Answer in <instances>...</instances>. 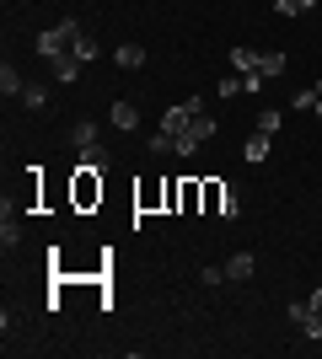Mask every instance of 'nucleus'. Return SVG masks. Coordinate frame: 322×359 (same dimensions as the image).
Wrapping results in <instances>:
<instances>
[{
	"mask_svg": "<svg viewBox=\"0 0 322 359\" xmlns=\"http://www.w3.org/2000/svg\"><path fill=\"white\" fill-rule=\"evenodd\" d=\"M317 97H322V81H317V86H307V91H295L290 107H317Z\"/></svg>",
	"mask_w": 322,
	"mask_h": 359,
	"instance_id": "nucleus-26",
	"label": "nucleus"
},
{
	"mask_svg": "<svg viewBox=\"0 0 322 359\" xmlns=\"http://www.w3.org/2000/svg\"><path fill=\"white\" fill-rule=\"evenodd\" d=\"M70 54H76L81 65H92V60H97V38H86V32H81L76 43H70Z\"/></svg>",
	"mask_w": 322,
	"mask_h": 359,
	"instance_id": "nucleus-13",
	"label": "nucleus"
},
{
	"mask_svg": "<svg viewBox=\"0 0 322 359\" xmlns=\"http://www.w3.org/2000/svg\"><path fill=\"white\" fill-rule=\"evenodd\" d=\"M269 145H274V135H263V129H253V135H247V145H242V156H247L253 166H258V161H269Z\"/></svg>",
	"mask_w": 322,
	"mask_h": 359,
	"instance_id": "nucleus-3",
	"label": "nucleus"
},
{
	"mask_svg": "<svg viewBox=\"0 0 322 359\" xmlns=\"http://www.w3.org/2000/svg\"><path fill=\"white\" fill-rule=\"evenodd\" d=\"M258 129H263V135H274V129H279V107H263V113H258Z\"/></svg>",
	"mask_w": 322,
	"mask_h": 359,
	"instance_id": "nucleus-27",
	"label": "nucleus"
},
{
	"mask_svg": "<svg viewBox=\"0 0 322 359\" xmlns=\"http://www.w3.org/2000/svg\"><path fill=\"white\" fill-rule=\"evenodd\" d=\"M253 269H258V263H253V252H231V257H226V279H236V285H247V279H253Z\"/></svg>",
	"mask_w": 322,
	"mask_h": 359,
	"instance_id": "nucleus-4",
	"label": "nucleus"
},
{
	"mask_svg": "<svg viewBox=\"0 0 322 359\" xmlns=\"http://www.w3.org/2000/svg\"><path fill=\"white\" fill-rule=\"evenodd\" d=\"M145 145H151V156H172V135H167V129H156Z\"/></svg>",
	"mask_w": 322,
	"mask_h": 359,
	"instance_id": "nucleus-25",
	"label": "nucleus"
},
{
	"mask_svg": "<svg viewBox=\"0 0 322 359\" xmlns=\"http://www.w3.org/2000/svg\"><path fill=\"white\" fill-rule=\"evenodd\" d=\"M311 311H322V290H317V295H311Z\"/></svg>",
	"mask_w": 322,
	"mask_h": 359,
	"instance_id": "nucleus-30",
	"label": "nucleus"
},
{
	"mask_svg": "<svg viewBox=\"0 0 322 359\" xmlns=\"http://www.w3.org/2000/svg\"><path fill=\"white\" fill-rule=\"evenodd\" d=\"M43 102H48V91H43V86H22V107H32V113H38Z\"/></svg>",
	"mask_w": 322,
	"mask_h": 359,
	"instance_id": "nucleus-24",
	"label": "nucleus"
},
{
	"mask_svg": "<svg viewBox=\"0 0 322 359\" xmlns=\"http://www.w3.org/2000/svg\"><path fill=\"white\" fill-rule=\"evenodd\" d=\"M113 60H119L123 70H140V65H145V48H140V43H119V48H113Z\"/></svg>",
	"mask_w": 322,
	"mask_h": 359,
	"instance_id": "nucleus-8",
	"label": "nucleus"
},
{
	"mask_svg": "<svg viewBox=\"0 0 322 359\" xmlns=\"http://www.w3.org/2000/svg\"><path fill=\"white\" fill-rule=\"evenodd\" d=\"M199 198H204V188H199V182H183V188H177V204H183V210H194Z\"/></svg>",
	"mask_w": 322,
	"mask_h": 359,
	"instance_id": "nucleus-22",
	"label": "nucleus"
},
{
	"mask_svg": "<svg viewBox=\"0 0 322 359\" xmlns=\"http://www.w3.org/2000/svg\"><path fill=\"white\" fill-rule=\"evenodd\" d=\"M107 118H113V129H140V107L135 102H113Z\"/></svg>",
	"mask_w": 322,
	"mask_h": 359,
	"instance_id": "nucleus-6",
	"label": "nucleus"
},
{
	"mask_svg": "<svg viewBox=\"0 0 322 359\" xmlns=\"http://www.w3.org/2000/svg\"><path fill=\"white\" fill-rule=\"evenodd\" d=\"M301 327H307V338H311V344H317V338H322V311H311L307 322H301Z\"/></svg>",
	"mask_w": 322,
	"mask_h": 359,
	"instance_id": "nucleus-28",
	"label": "nucleus"
},
{
	"mask_svg": "<svg viewBox=\"0 0 322 359\" xmlns=\"http://www.w3.org/2000/svg\"><path fill=\"white\" fill-rule=\"evenodd\" d=\"M22 86H27V81H22V75L6 65V70H0V91H6V97H22Z\"/></svg>",
	"mask_w": 322,
	"mask_h": 359,
	"instance_id": "nucleus-17",
	"label": "nucleus"
},
{
	"mask_svg": "<svg viewBox=\"0 0 322 359\" xmlns=\"http://www.w3.org/2000/svg\"><path fill=\"white\" fill-rule=\"evenodd\" d=\"M48 65H54V81H65V86H70V81H76V75H81V60H76V54H70V48H65V54H54V60H48Z\"/></svg>",
	"mask_w": 322,
	"mask_h": 359,
	"instance_id": "nucleus-5",
	"label": "nucleus"
},
{
	"mask_svg": "<svg viewBox=\"0 0 322 359\" xmlns=\"http://www.w3.org/2000/svg\"><path fill=\"white\" fill-rule=\"evenodd\" d=\"M236 215H242V194H236V188L226 182V198H220V220H236Z\"/></svg>",
	"mask_w": 322,
	"mask_h": 359,
	"instance_id": "nucleus-11",
	"label": "nucleus"
},
{
	"mask_svg": "<svg viewBox=\"0 0 322 359\" xmlns=\"http://www.w3.org/2000/svg\"><path fill=\"white\" fill-rule=\"evenodd\" d=\"M285 65H290V60H285L279 48H269V54H258V70L269 75V81H274V75H285Z\"/></svg>",
	"mask_w": 322,
	"mask_h": 359,
	"instance_id": "nucleus-9",
	"label": "nucleus"
},
{
	"mask_svg": "<svg viewBox=\"0 0 322 359\" xmlns=\"http://www.w3.org/2000/svg\"><path fill=\"white\" fill-rule=\"evenodd\" d=\"M54 32H60V43L70 48V43L81 38V22H76V16H65V22H54Z\"/></svg>",
	"mask_w": 322,
	"mask_h": 359,
	"instance_id": "nucleus-20",
	"label": "nucleus"
},
{
	"mask_svg": "<svg viewBox=\"0 0 322 359\" xmlns=\"http://www.w3.org/2000/svg\"><path fill=\"white\" fill-rule=\"evenodd\" d=\"M220 97H242V75H226V81H220Z\"/></svg>",
	"mask_w": 322,
	"mask_h": 359,
	"instance_id": "nucleus-29",
	"label": "nucleus"
},
{
	"mask_svg": "<svg viewBox=\"0 0 322 359\" xmlns=\"http://www.w3.org/2000/svg\"><path fill=\"white\" fill-rule=\"evenodd\" d=\"M311 6H317V0H274V11H279V16H307Z\"/></svg>",
	"mask_w": 322,
	"mask_h": 359,
	"instance_id": "nucleus-19",
	"label": "nucleus"
},
{
	"mask_svg": "<svg viewBox=\"0 0 322 359\" xmlns=\"http://www.w3.org/2000/svg\"><path fill=\"white\" fill-rule=\"evenodd\" d=\"M172 156H183V161H188V156H199V140H194V135H177V140H172Z\"/></svg>",
	"mask_w": 322,
	"mask_h": 359,
	"instance_id": "nucleus-23",
	"label": "nucleus"
},
{
	"mask_svg": "<svg viewBox=\"0 0 322 359\" xmlns=\"http://www.w3.org/2000/svg\"><path fill=\"white\" fill-rule=\"evenodd\" d=\"M199 113H204V97H183V102H172L167 113H161V129L177 140V135H188V129H194V118H199Z\"/></svg>",
	"mask_w": 322,
	"mask_h": 359,
	"instance_id": "nucleus-1",
	"label": "nucleus"
},
{
	"mask_svg": "<svg viewBox=\"0 0 322 359\" xmlns=\"http://www.w3.org/2000/svg\"><path fill=\"white\" fill-rule=\"evenodd\" d=\"M32 48H38V60H54V54H65V43H60V32H54V27L38 32V38H32Z\"/></svg>",
	"mask_w": 322,
	"mask_h": 359,
	"instance_id": "nucleus-7",
	"label": "nucleus"
},
{
	"mask_svg": "<svg viewBox=\"0 0 322 359\" xmlns=\"http://www.w3.org/2000/svg\"><path fill=\"white\" fill-rule=\"evenodd\" d=\"M81 166H92V172H107V166H113V156H107L102 145H86V150H81Z\"/></svg>",
	"mask_w": 322,
	"mask_h": 359,
	"instance_id": "nucleus-10",
	"label": "nucleus"
},
{
	"mask_svg": "<svg viewBox=\"0 0 322 359\" xmlns=\"http://www.w3.org/2000/svg\"><path fill=\"white\" fill-rule=\"evenodd\" d=\"M0 241H6V247L22 241V220H11V204H6V220H0Z\"/></svg>",
	"mask_w": 322,
	"mask_h": 359,
	"instance_id": "nucleus-12",
	"label": "nucleus"
},
{
	"mask_svg": "<svg viewBox=\"0 0 322 359\" xmlns=\"http://www.w3.org/2000/svg\"><path fill=\"white\" fill-rule=\"evenodd\" d=\"M317 118H322V97H317Z\"/></svg>",
	"mask_w": 322,
	"mask_h": 359,
	"instance_id": "nucleus-31",
	"label": "nucleus"
},
{
	"mask_svg": "<svg viewBox=\"0 0 322 359\" xmlns=\"http://www.w3.org/2000/svg\"><path fill=\"white\" fill-rule=\"evenodd\" d=\"M70 145H76V150L97 145V123H76V129H70Z\"/></svg>",
	"mask_w": 322,
	"mask_h": 359,
	"instance_id": "nucleus-14",
	"label": "nucleus"
},
{
	"mask_svg": "<svg viewBox=\"0 0 322 359\" xmlns=\"http://www.w3.org/2000/svg\"><path fill=\"white\" fill-rule=\"evenodd\" d=\"M220 198H226V182H204V210L220 215Z\"/></svg>",
	"mask_w": 322,
	"mask_h": 359,
	"instance_id": "nucleus-18",
	"label": "nucleus"
},
{
	"mask_svg": "<svg viewBox=\"0 0 322 359\" xmlns=\"http://www.w3.org/2000/svg\"><path fill=\"white\" fill-rule=\"evenodd\" d=\"M263 86H269V75H263V70H247L242 75V97H258Z\"/></svg>",
	"mask_w": 322,
	"mask_h": 359,
	"instance_id": "nucleus-21",
	"label": "nucleus"
},
{
	"mask_svg": "<svg viewBox=\"0 0 322 359\" xmlns=\"http://www.w3.org/2000/svg\"><path fill=\"white\" fill-rule=\"evenodd\" d=\"M215 129H220V123H215L210 113H199V118H194V129H188V135H194V140H199V145H204V140H215Z\"/></svg>",
	"mask_w": 322,
	"mask_h": 359,
	"instance_id": "nucleus-15",
	"label": "nucleus"
},
{
	"mask_svg": "<svg viewBox=\"0 0 322 359\" xmlns=\"http://www.w3.org/2000/svg\"><path fill=\"white\" fill-rule=\"evenodd\" d=\"M231 65H236V75H247V70H258V54L253 48H231Z\"/></svg>",
	"mask_w": 322,
	"mask_h": 359,
	"instance_id": "nucleus-16",
	"label": "nucleus"
},
{
	"mask_svg": "<svg viewBox=\"0 0 322 359\" xmlns=\"http://www.w3.org/2000/svg\"><path fill=\"white\" fill-rule=\"evenodd\" d=\"M97 198H102V172L81 166V172H76V204H81V210H92Z\"/></svg>",
	"mask_w": 322,
	"mask_h": 359,
	"instance_id": "nucleus-2",
	"label": "nucleus"
}]
</instances>
